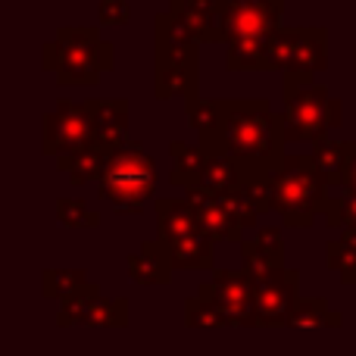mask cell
<instances>
[{
    "mask_svg": "<svg viewBox=\"0 0 356 356\" xmlns=\"http://www.w3.org/2000/svg\"><path fill=\"white\" fill-rule=\"evenodd\" d=\"M200 147L234 160L244 175L275 172L288 156L284 119L266 97L219 100V122L209 135H200Z\"/></svg>",
    "mask_w": 356,
    "mask_h": 356,
    "instance_id": "1",
    "label": "cell"
},
{
    "mask_svg": "<svg viewBox=\"0 0 356 356\" xmlns=\"http://www.w3.org/2000/svg\"><path fill=\"white\" fill-rule=\"evenodd\" d=\"M41 66L54 72L56 85L63 88H91L104 72H113L116 47L104 41L97 29L63 25L54 41L44 44Z\"/></svg>",
    "mask_w": 356,
    "mask_h": 356,
    "instance_id": "2",
    "label": "cell"
},
{
    "mask_svg": "<svg viewBox=\"0 0 356 356\" xmlns=\"http://www.w3.org/2000/svg\"><path fill=\"white\" fill-rule=\"evenodd\" d=\"M332 184L319 172L313 154H288L275 169V213L284 228H313L325 216Z\"/></svg>",
    "mask_w": 356,
    "mask_h": 356,
    "instance_id": "3",
    "label": "cell"
},
{
    "mask_svg": "<svg viewBox=\"0 0 356 356\" xmlns=\"http://www.w3.org/2000/svg\"><path fill=\"white\" fill-rule=\"evenodd\" d=\"M156 181L160 172L154 156L144 150V144L125 141L106 160L104 175L97 178V194L116 213H144V207L156 200Z\"/></svg>",
    "mask_w": 356,
    "mask_h": 356,
    "instance_id": "4",
    "label": "cell"
},
{
    "mask_svg": "<svg viewBox=\"0 0 356 356\" xmlns=\"http://www.w3.org/2000/svg\"><path fill=\"white\" fill-rule=\"evenodd\" d=\"M282 119L288 141H322L344 125V104L325 85H282Z\"/></svg>",
    "mask_w": 356,
    "mask_h": 356,
    "instance_id": "5",
    "label": "cell"
},
{
    "mask_svg": "<svg viewBox=\"0 0 356 356\" xmlns=\"http://www.w3.org/2000/svg\"><path fill=\"white\" fill-rule=\"evenodd\" d=\"M284 0H216L213 41L228 44L234 38H269L282 29Z\"/></svg>",
    "mask_w": 356,
    "mask_h": 356,
    "instance_id": "6",
    "label": "cell"
},
{
    "mask_svg": "<svg viewBox=\"0 0 356 356\" xmlns=\"http://www.w3.org/2000/svg\"><path fill=\"white\" fill-rule=\"evenodd\" d=\"M94 141V122L88 104H75V100H56L54 110L44 113L41 119V154L44 156H69L75 150L91 147Z\"/></svg>",
    "mask_w": 356,
    "mask_h": 356,
    "instance_id": "7",
    "label": "cell"
},
{
    "mask_svg": "<svg viewBox=\"0 0 356 356\" xmlns=\"http://www.w3.org/2000/svg\"><path fill=\"white\" fill-rule=\"evenodd\" d=\"M200 94V44H156L154 97H194Z\"/></svg>",
    "mask_w": 356,
    "mask_h": 356,
    "instance_id": "8",
    "label": "cell"
},
{
    "mask_svg": "<svg viewBox=\"0 0 356 356\" xmlns=\"http://www.w3.org/2000/svg\"><path fill=\"white\" fill-rule=\"evenodd\" d=\"M197 294L213 300L232 328H257V282L244 269H216Z\"/></svg>",
    "mask_w": 356,
    "mask_h": 356,
    "instance_id": "9",
    "label": "cell"
},
{
    "mask_svg": "<svg viewBox=\"0 0 356 356\" xmlns=\"http://www.w3.org/2000/svg\"><path fill=\"white\" fill-rule=\"evenodd\" d=\"M56 325L60 328H72V325L125 328L129 325V297H106V294H100L97 284H91L85 294L60 303Z\"/></svg>",
    "mask_w": 356,
    "mask_h": 356,
    "instance_id": "10",
    "label": "cell"
},
{
    "mask_svg": "<svg viewBox=\"0 0 356 356\" xmlns=\"http://www.w3.org/2000/svg\"><path fill=\"white\" fill-rule=\"evenodd\" d=\"M300 300V272L278 269L257 282V328H288L294 303Z\"/></svg>",
    "mask_w": 356,
    "mask_h": 356,
    "instance_id": "11",
    "label": "cell"
},
{
    "mask_svg": "<svg viewBox=\"0 0 356 356\" xmlns=\"http://www.w3.org/2000/svg\"><path fill=\"white\" fill-rule=\"evenodd\" d=\"M328 69V29H294L291 66L282 72V85H316V75Z\"/></svg>",
    "mask_w": 356,
    "mask_h": 356,
    "instance_id": "12",
    "label": "cell"
},
{
    "mask_svg": "<svg viewBox=\"0 0 356 356\" xmlns=\"http://www.w3.org/2000/svg\"><path fill=\"white\" fill-rule=\"evenodd\" d=\"M241 269L259 282V278L272 275V272L284 269V238L282 228L275 225H259L250 238L241 241Z\"/></svg>",
    "mask_w": 356,
    "mask_h": 356,
    "instance_id": "13",
    "label": "cell"
},
{
    "mask_svg": "<svg viewBox=\"0 0 356 356\" xmlns=\"http://www.w3.org/2000/svg\"><path fill=\"white\" fill-rule=\"evenodd\" d=\"M154 219H156V238L166 247L188 241L203 232L200 219H197L194 207L188 197H156L154 200Z\"/></svg>",
    "mask_w": 356,
    "mask_h": 356,
    "instance_id": "14",
    "label": "cell"
},
{
    "mask_svg": "<svg viewBox=\"0 0 356 356\" xmlns=\"http://www.w3.org/2000/svg\"><path fill=\"white\" fill-rule=\"evenodd\" d=\"M184 197H188V203L194 207L203 232H207L216 244H225V241L228 244H241V241L247 238V232L232 219V213L225 209V203H222L219 197L207 194V191H200V188H188Z\"/></svg>",
    "mask_w": 356,
    "mask_h": 356,
    "instance_id": "15",
    "label": "cell"
},
{
    "mask_svg": "<svg viewBox=\"0 0 356 356\" xmlns=\"http://www.w3.org/2000/svg\"><path fill=\"white\" fill-rule=\"evenodd\" d=\"M94 122V141L116 150L129 141V100L125 97H106V100H85Z\"/></svg>",
    "mask_w": 356,
    "mask_h": 356,
    "instance_id": "16",
    "label": "cell"
},
{
    "mask_svg": "<svg viewBox=\"0 0 356 356\" xmlns=\"http://www.w3.org/2000/svg\"><path fill=\"white\" fill-rule=\"evenodd\" d=\"M125 272H129V278L135 284L150 288V284L172 282L175 266H172V257H169L166 244H163L160 238H150V241H141V247L125 259Z\"/></svg>",
    "mask_w": 356,
    "mask_h": 356,
    "instance_id": "17",
    "label": "cell"
},
{
    "mask_svg": "<svg viewBox=\"0 0 356 356\" xmlns=\"http://www.w3.org/2000/svg\"><path fill=\"white\" fill-rule=\"evenodd\" d=\"M113 150L104 147V144H91L85 150H75L69 156H60L56 160V169L69 175L72 184H97V178L104 175L106 160H110Z\"/></svg>",
    "mask_w": 356,
    "mask_h": 356,
    "instance_id": "18",
    "label": "cell"
},
{
    "mask_svg": "<svg viewBox=\"0 0 356 356\" xmlns=\"http://www.w3.org/2000/svg\"><path fill=\"white\" fill-rule=\"evenodd\" d=\"M288 328L316 332V328H344V316L332 309L325 297H300L294 303V313L288 319Z\"/></svg>",
    "mask_w": 356,
    "mask_h": 356,
    "instance_id": "19",
    "label": "cell"
},
{
    "mask_svg": "<svg viewBox=\"0 0 356 356\" xmlns=\"http://www.w3.org/2000/svg\"><path fill=\"white\" fill-rule=\"evenodd\" d=\"M169 156H172V172H169V181L178 184L181 191L194 188L200 181V172L207 166L209 154L200 147V144H188V141H172L169 144Z\"/></svg>",
    "mask_w": 356,
    "mask_h": 356,
    "instance_id": "20",
    "label": "cell"
},
{
    "mask_svg": "<svg viewBox=\"0 0 356 356\" xmlns=\"http://www.w3.org/2000/svg\"><path fill=\"white\" fill-rule=\"evenodd\" d=\"M353 156V141H332V138H322V141L313 144V160L319 166V172L328 178V184H344L347 166H350Z\"/></svg>",
    "mask_w": 356,
    "mask_h": 356,
    "instance_id": "21",
    "label": "cell"
},
{
    "mask_svg": "<svg viewBox=\"0 0 356 356\" xmlns=\"http://www.w3.org/2000/svg\"><path fill=\"white\" fill-rule=\"evenodd\" d=\"M241 181H244V172H241L238 163L228 160V156L209 154L207 166H203V172H200V181H197L194 188L207 191V194H213V197H222V194H232V191H238Z\"/></svg>",
    "mask_w": 356,
    "mask_h": 356,
    "instance_id": "22",
    "label": "cell"
},
{
    "mask_svg": "<svg viewBox=\"0 0 356 356\" xmlns=\"http://www.w3.org/2000/svg\"><path fill=\"white\" fill-rule=\"evenodd\" d=\"M91 284L94 282L88 278L85 269H44L41 272V294L56 303H66L72 297L85 294Z\"/></svg>",
    "mask_w": 356,
    "mask_h": 356,
    "instance_id": "23",
    "label": "cell"
},
{
    "mask_svg": "<svg viewBox=\"0 0 356 356\" xmlns=\"http://www.w3.org/2000/svg\"><path fill=\"white\" fill-rule=\"evenodd\" d=\"M269 38H234L225 44L228 72H266Z\"/></svg>",
    "mask_w": 356,
    "mask_h": 356,
    "instance_id": "24",
    "label": "cell"
},
{
    "mask_svg": "<svg viewBox=\"0 0 356 356\" xmlns=\"http://www.w3.org/2000/svg\"><path fill=\"white\" fill-rule=\"evenodd\" d=\"M325 266L344 284H356V232L344 228L338 238L325 244Z\"/></svg>",
    "mask_w": 356,
    "mask_h": 356,
    "instance_id": "25",
    "label": "cell"
},
{
    "mask_svg": "<svg viewBox=\"0 0 356 356\" xmlns=\"http://www.w3.org/2000/svg\"><path fill=\"white\" fill-rule=\"evenodd\" d=\"M213 6L216 0H181V3H169V10L188 25L197 44H209L213 41Z\"/></svg>",
    "mask_w": 356,
    "mask_h": 356,
    "instance_id": "26",
    "label": "cell"
},
{
    "mask_svg": "<svg viewBox=\"0 0 356 356\" xmlns=\"http://www.w3.org/2000/svg\"><path fill=\"white\" fill-rule=\"evenodd\" d=\"M54 219L66 232H85V228H97L100 216L88 207L81 197H56L54 203Z\"/></svg>",
    "mask_w": 356,
    "mask_h": 356,
    "instance_id": "27",
    "label": "cell"
},
{
    "mask_svg": "<svg viewBox=\"0 0 356 356\" xmlns=\"http://www.w3.org/2000/svg\"><path fill=\"white\" fill-rule=\"evenodd\" d=\"M181 313H184V325L188 328H232L225 313H222L213 300H207V297H200V294L184 297Z\"/></svg>",
    "mask_w": 356,
    "mask_h": 356,
    "instance_id": "28",
    "label": "cell"
},
{
    "mask_svg": "<svg viewBox=\"0 0 356 356\" xmlns=\"http://www.w3.org/2000/svg\"><path fill=\"white\" fill-rule=\"evenodd\" d=\"M184 116H188L191 129L197 131V138L209 135V131L216 129V122H219V100H207V97H200V94L184 97Z\"/></svg>",
    "mask_w": 356,
    "mask_h": 356,
    "instance_id": "29",
    "label": "cell"
},
{
    "mask_svg": "<svg viewBox=\"0 0 356 356\" xmlns=\"http://www.w3.org/2000/svg\"><path fill=\"white\" fill-rule=\"evenodd\" d=\"M325 225L334 228V232H344V228H353L356 232V194L344 191V194H338V197L328 200Z\"/></svg>",
    "mask_w": 356,
    "mask_h": 356,
    "instance_id": "30",
    "label": "cell"
},
{
    "mask_svg": "<svg viewBox=\"0 0 356 356\" xmlns=\"http://www.w3.org/2000/svg\"><path fill=\"white\" fill-rule=\"evenodd\" d=\"M131 6L129 0H100L97 3V22L100 25H129Z\"/></svg>",
    "mask_w": 356,
    "mask_h": 356,
    "instance_id": "31",
    "label": "cell"
},
{
    "mask_svg": "<svg viewBox=\"0 0 356 356\" xmlns=\"http://www.w3.org/2000/svg\"><path fill=\"white\" fill-rule=\"evenodd\" d=\"M341 188L356 194V141H353V156H350V166H347V175H344V184H341Z\"/></svg>",
    "mask_w": 356,
    "mask_h": 356,
    "instance_id": "32",
    "label": "cell"
},
{
    "mask_svg": "<svg viewBox=\"0 0 356 356\" xmlns=\"http://www.w3.org/2000/svg\"><path fill=\"white\" fill-rule=\"evenodd\" d=\"M166 3H181V0H166Z\"/></svg>",
    "mask_w": 356,
    "mask_h": 356,
    "instance_id": "33",
    "label": "cell"
},
{
    "mask_svg": "<svg viewBox=\"0 0 356 356\" xmlns=\"http://www.w3.org/2000/svg\"><path fill=\"white\" fill-rule=\"evenodd\" d=\"M353 66H356V50H353Z\"/></svg>",
    "mask_w": 356,
    "mask_h": 356,
    "instance_id": "34",
    "label": "cell"
}]
</instances>
